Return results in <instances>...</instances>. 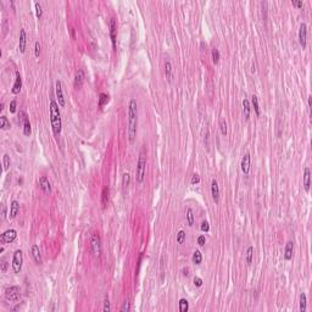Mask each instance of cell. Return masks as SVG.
<instances>
[{"mask_svg":"<svg viewBox=\"0 0 312 312\" xmlns=\"http://www.w3.org/2000/svg\"><path fill=\"white\" fill-rule=\"evenodd\" d=\"M206 243V239H205V235H200L199 238H198V244L200 245V246H204Z\"/></svg>","mask_w":312,"mask_h":312,"instance_id":"cell-49","label":"cell"},{"mask_svg":"<svg viewBox=\"0 0 312 312\" xmlns=\"http://www.w3.org/2000/svg\"><path fill=\"white\" fill-rule=\"evenodd\" d=\"M310 185H311V171L309 167H305V170H304V188L306 192H310Z\"/></svg>","mask_w":312,"mask_h":312,"instance_id":"cell-17","label":"cell"},{"mask_svg":"<svg viewBox=\"0 0 312 312\" xmlns=\"http://www.w3.org/2000/svg\"><path fill=\"white\" fill-rule=\"evenodd\" d=\"M107 103H109V95H107V94H105V93H101V94L99 95V103H98L99 107H100V109H103V107H104Z\"/></svg>","mask_w":312,"mask_h":312,"instance_id":"cell-28","label":"cell"},{"mask_svg":"<svg viewBox=\"0 0 312 312\" xmlns=\"http://www.w3.org/2000/svg\"><path fill=\"white\" fill-rule=\"evenodd\" d=\"M40 43L39 41H35L34 44V54H35V57H39V55H40Z\"/></svg>","mask_w":312,"mask_h":312,"instance_id":"cell-43","label":"cell"},{"mask_svg":"<svg viewBox=\"0 0 312 312\" xmlns=\"http://www.w3.org/2000/svg\"><path fill=\"white\" fill-rule=\"evenodd\" d=\"M39 187L41 188V190H43L45 194H50V193H51L50 182H49V179H48L45 176H41V177H40V179H39Z\"/></svg>","mask_w":312,"mask_h":312,"instance_id":"cell-13","label":"cell"},{"mask_svg":"<svg viewBox=\"0 0 312 312\" xmlns=\"http://www.w3.org/2000/svg\"><path fill=\"white\" fill-rule=\"evenodd\" d=\"M7 267H9V262H7V260L5 257H2L1 259V272L5 273L7 271Z\"/></svg>","mask_w":312,"mask_h":312,"instance_id":"cell-39","label":"cell"},{"mask_svg":"<svg viewBox=\"0 0 312 312\" xmlns=\"http://www.w3.org/2000/svg\"><path fill=\"white\" fill-rule=\"evenodd\" d=\"M252 256H254V247L252 246H249L247 250H246V263L250 266L251 262H252Z\"/></svg>","mask_w":312,"mask_h":312,"instance_id":"cell-30","label":"cell"},{"mask_svg":"<svg viewBox=\"0 0 312 312\" xmlns=\"http://www.w3.org/2000/svg\"><path fill=\"white\" fill-rule=\"evenodd\" d=\"M27 39V35H26V31L22 28L20 31V38H18V49H20V53H25L26 51V40Z\"/></svg>","mask_w":312,"mask_h":312,"instance_id":"cell-15","label":"cell"},{"mask_svg":"<svg viewBox=\"0 0 312 312\" xmlns=\"http://www.w3.org/2000/svg\"><path fill=\"white\" fill-rule=\"evenodd\" d=\"M121 311H122V312H128V311H131V302H129L128 300H126V301H124V304H123V306H122Z\"/></svg>","mask_w":312,"mask_h":312,"instance_id":"cell-42","label":"cell"},{"mask_svg":"<svg viewBox=\"0 0 312 312\" xmlns=\"http://www.w3.org/2000/svg\"><path fill=\"white\" fill-rule=\"evenodd\" d=\"M49 109H50V123H51L53 132H54L55 136H59L61 133L62 122H61V113H60V109H59L57 101L51 99Z\"/></svg>","mask_w":312,"mask_h":312,"instance_id":"cell-2","label":"cell"},{"mask_svg":"<svg viewBox=\"0 0 312 312\" xmlns=\"http://www.w3.org/2000/svg\"><path fill=\"white\" fill-rule=\"evenodd\" d=\"M71 33H72V37L74 38V30L73 28H71Z\"/></svg>","mask_w":312,"mask_h":312,"instance_id":"cell-54","label":"cell"},{"mask_svg":"<svg viewBox=\"0 0 312 312\" xmlns=\"http://www.w3.org/2000/svg\"><path fill=\"white\" fill-rule=\"evenodd\" d=\"M219 129H221L222 136L226 137L227 133H228V128H227V122H226L224 118H221V120H219Z\"/></svg>","mask_w":312,"mask_h":312,"instance_id":"cell-29","label":"cell"},{"mask_svg":"<svg viewBox=\"0 0 312 312\" xmlns=\"http://www.w3.org/2000/svg\"><path fill=\"white\" fill-rule=\"evenodd\" d=\"M188 310H189V302L185 299H180L179 300V311L187 312Z\"/></svg>","mask_w":312,"mask_h":312,"instance_id":"cell-31","label":"cell"},{"mask_svg":"<svg viewBox=\"0 0 312 312\" xmlns=\"http://www.w3.org/2000/svg\"><path fill=\"white\" fill-rule=\"evenodd\" d=\"M20 212V204H18V201H16V200H14L12 203H11V205H10V218L11 219H14L16 216H17V213Z\"/></svg>","mask_w":312,"mask_h":312,"instance_id":"cell-21","label":"cell"},{"mask_svg":"<svg viewBox=\"0 0 312 312\" xmlns=\"http://www.w3.org/2000/svg\"><path fill=\"white\" fill-rule=\"evenodd\" d=\"M21 115H22V120H23V133H25V136H31L32 127H31V122L28 120V116L26 112H21Z\"/></svg>","mask_w":312,"mask_h":312,"instance_id":"cell-14","label":"cell"},{"mask_svg":"<svg viewBox=\"0 0 312 312\" xmlns=\"http://www.w3.org/2000/svg\"><path fill=\"white\" fill-rule=\"evenodd\" d=\"M6 215H7V207H6V205H2L1 206V219L2 221L6 218Z\"/></svg>","mask_w":312,"mask_h":312,"instance_id":"cell-45","label":"cell"},{"mask_svg":"<svg viewBox=\"0 0 312 312\" xmlns=\"http://www.w3.org/2000/svg\"><path fill=\"white\" fill-rule=\"evenodd\" d=\"M90 245H92V251L94 254L95 257H100L101 255V239L100 235L98 233H94L90 240Z\"/></svg>","mask_w":312,"mask_h":312,"instance_id":"cell-6","label":"cell"},{"mask_svg":"<svg viewBox=\"0 0 312 312\" xmlns=\"http://www.w3.org/2000/svg\"><path fill=\"white\" fill-rule=\"evenodd\" d=\"M5 298L6 300L11 301V302H17L21 299V291L20 288L17 285H12V286H7L5 289Z\"/></svg>","mask_w":312,"mask_h":312,"instance_id":"cell-4","label":"cell"},{"mask_svg":"<svg viewBox=\"0 0 312 312\" xmlns=\"http://www.w3.org/2000/svg\"><path fill=\"white\" fill-rule=\"evenodd\" d=\"M109 195H110L109 187H104V189L101 192V205H103V208H106L107 204H109Z\"/></svg>","mask_w":312,"mask_h":312,"instance_id":"cell-22","label":"cell"},{"mask_svg":"<svg viewBox=\"0 0 312 312\" xmlns=\"http://www.w3.org/2000/svg\"><path fill=\"white\" fill-rule=\"evenodd\" d=\"M293 251H294V244H293V242H288L285 245V249H284V259L286 261L293 259Z\"/></svg>","mask_w":312,"mask_h":312,"instance_id":"cell-20","label":"cell"},{"mask_svg":"<svg viewBox=\"0 0 312 312\" xmlns=\"http://www.w3.org/2000/svg\"><path fill=\"white\" fill-rule=\"evenodd\" d=\"M242 172L244 173V176H247L249 172H250V168H251V156L250 154H245L242 159Z\"/></svg>","mask_w":312,"mask_h":312,"instance_id":"cell-10","label":"cell"},{"mask_svg":"<svg viewBox=\"0 0 312 312\" xmlns=\"http://www.w3.org/2000/svg\"><path fill=\"white\" fill-rule=\"evenodd\" d=\"M307 106H309V110L311 107V97H309V103H307Z\"/></svg>","mask_w":312,"mask_h":312,"instance_id":"cell-52","label":"cell"},{"mask_svg":"<svg viewBox=\"0 0 312 312\" xmlns=\"http://www.w3.org/2000/svg\"><path fill=\"white\" fill-rule=\"evenodd\" d=\"M255 71H256V69H255V64H254V62H252V69H251V72H252V73H254V72H255Z\"/></svg>","mask_w":312,"mask_h":312,"instance_id":"cell-53","label":"cell"},{"mask_svg":"<svg viewBox=\"0 0 312 312\" xmlns=\"http://www.w3.org/2000/svg\"><path fill=\"white\" fill-rule=\"evenodd\" d=\"M250 111H251V107H250V104H249V100L247 99H244L243 100V113L245 120H249L250 117Z\"/></svg>","mask_w":312,"mask_h":312,"instance_id":"cell-23","label":"cell"},{"mask_svg":"<svg viewBox=\"0 0 312 312\" xmlns=\"http://www.w3.org/2000/svg\"><path fill=\"white\" fill-rule=\"evenodd\" d=\"M252 106H254V111H255L256 116H260L261 110H260V105H259V98L256 95H252Z\"/></svg>","mask_w":312,"mask_h":312,"instance_id":"cell-26","label":"cell"},{"mask_svg":"<svg viewBox=\"0 0 312 312\" xmlns=\"http://www.w3.org/2000/svg\"><path fill=\"white\" fill-rule=\"evenodd\" d=\"M2 166H4V171H7L10 167V156L7 154L2 156Z\"/></svg>","mask_w":312,"mask_h":312,"instance_id":"cell-35","label":"cell"},{"mask_svg":"<svg viewBox=\"0 0 312 312\" xmlns=\"http://www.w3.org/2000/svg\"><path fill=\"white\" fill-rule=\"evenodd\" d=\"M83 82H84V72H83V69H78L74 76V87L77 89H79L83 85Z\"/></svg>","mask_w":312,"mask_h":312,"instance_id":"cell-18","label":"cell"},{"mask_svg":"<svg viewBox=\"0 0 312 312\" xmlns=\"http://www.w3.org/2000/svg\"><path fill=\"white\" fill-rule=\"evenodd\" d=\"M31 252H32V257L34 260V262L37 265H41L43 263V259H41V254H40V250L38 247V245H33L32 249H31Z\"/></svg>","mask_w":312,"mask_h":312,"instance_id":"cell-16","label":"cell"},{"mask_svg":"<svg viewBox=\"0 0 312 312\" xmlns=\"http://www.w3.org/2000/svg\"><path fill=\"white\" fill-rule=\"evenodd\" d=\"M0 127H1V129H10V122H9V120L5 117V116H1L0 117Z\"/></svg>","mask_w":312,"mask_h":312,"instance_id":"cell-32","label":"cell"},{"mask_svg":"<svg viewBox=\"0 0 312 312\" xmlns=\"http://www.w3.org/2000/svg\"><path fill=\"white\" fill-rule=\"evenodd\" d=\"M293 5L296 6V7H302V6H304L302 1H293Z\"/></svg>","mask_w":312,"mask_h":312,"instance_id":"cell-50","label":"cell"},{"mask_svg":"<svg viewBox=\"0 0 312 312\" xmlns=\"http://www.w3.org/2000/svg\"><path fill=\"white\" fill-rule=\"evenodd\" d=\"M138 131V103L136 99H131L128 104V140L134 143Z\"/></svg>","mask_w":312,"mask_h":312,"instance_id":"cell-1","label":"cell"},{"mask_svg":"<svg viewBox=\"0 0 312 312\" xmlns=\"http://www.w3.org/2000/svg\"><path fill=\"white\" fill-rule=\"evenodd\" d=\"M306 305H307L306 294H305V293H301V294H300V311L301 312L306 311Z\"/></svg>","mask_w":312,"mask_h":312,"instance_id":"cell-25","label":"cell"},{"mask_svg":"<svg viewBox=\"0 0 312 312\" xmlns=\"http://www.w3.org/2000/svg\"><path fill=\"white\" fill-rule=\"evenodd\" d=\"M188 271H189V270H188V268H184V270H183V272H184V273H183V274H184V276H187V277H188V276H189V273H188Z\"/></svg>","mask_w":312,"mask_h":312,"instance_id":"cell-51","label":"cell"},{"mask_svg":"<svg viewBox=\"0 0 312 312\" xmlns=\"http://www.w3.org/2000/svg\"><path fill=\"white\" fill-rule=\"evenodd\" d=\"M23 265V252L22 250H16L12 256V270L15 273H20Z\"/></svg>","mask_w":312,"mask_h":312,"instance_id":"cell-5","label":"cell"},{"mask_svg":"<svg viewBox=\"0 0 312 312\" xmlns=\"http://www.w3.org/2000/svg\"><path fill=\"white\" fill-rule=\"evenodd\" d=\"M116 32H117V23L115 18H111L110 21V37H111V41H112V48L113 50H116L117 45H116Z\"/></svg>","mask_w":312,"mask_h":312,"instance_id":"cell-11","label":"cell"},{"mask_svg":"<svg viewBox=\"0 0 312 312\" xmlns=\"http://www.w3.org/2000/svg\"><path fill=\"white\" fill-rule=\"evenodd\" d=\"M16 238H17V232L15 229H7L1 234L0 242H1V244H10L15 242Z\"/></svg>","mask_w":312,"mask_h":312,"instance_id":"cell-7","label":"cell"},{"mask_svg":"<svg viewBox=\"0 0 312 312\" xmlns=\"http://www.w3.org/2000/svg\"><path fill=\"white\" fill-rule=\"evenodd\" d=\"M200 228H201V231H203V232L207 233L208 231H210V224H208V222H203Z\"/></svg>","mask_w":312,"mask_h":312,"instance_id":"cell-44","label":"cell"},{"mask_svg":"<svg viewBox=\"0 0 312 312\" xmlns=\"http://www.w3.org/2000/svg\"><path fill=\"white\" fill-rule=\"evenodd\" d=\"M34 6H35V14H37V17L40 20V18L43 17V9H41V5H40L39 2H35Z\"/></svg>","mask_w":312,"mask_h":312,"instance_id":"cell-37","label":"cell"},{"mask_svg":"<svg viewBox=\"0 0 312 312\" xmlns=\"http://www.w3.org/2000/svg\"><path fill=\"white\" fill-rule=\"evenodd\" d=\"M184 240H185V232L184 231H179L178 234H177V243L183 244Z\"/></svg>","mask_w":312,"mask_h":312,"instance_id":"cell-38","label":"cell"},{"mask_svg":"<svg viewBox=\"0 0 312 312\" xmlns=\"http://www.w3.org/2000/svg\"><path fill=\"white\" fill-rule=\"evenodd\" d=\"M299 43L302 46V49H306L307 46V25L301 23L299 28Z\"/></svg>","mask_w":312,"mask_h":312,"instance_id":"cell-8","label":"cell"},{"mask_svg":"<svg viewBox=\"0 0 312 312\" xmlns=\"http://www.w3.org/2000/svg\"><path fill=\"white\" fill-rule=\"evenodd\" d=\"M212 61H213L215 65H217V64L219 62V51H218V49H216V48L212 50Z\"/></svg>","mask_w":312,"mask_h":312,"instance_id":"cell-36","label":"cell"},{"mask_svg":"<svg viewBox=\"0 0 312 312\" xmlns=\"http://www.w3.org/2000/svg\"><path fill=\"white\" fill-rule=\"evenodd\" d=\"M16 106H17L16 100H12V101L10 103V112H11V113H15V112H16Z\"/></svg>","mask_w":312,"mask_h":312,"instance_id":"cell-46","label":"cell"},{"mask_svg":"<svg viewBox=\"0 0 312 312\" xmlns=\"http://www.w3.org/2000/svg\"><path fill=\"white\" fill-rule=\"evenodd\" d=\"M194 285L198 286V288H200V286L203 285V279L200 277H195L194 278Z\"/></svg>","mask_w":312,"mask_h":312,"instance_id":"cell-48","label":"cell"},{"mask_svg":"<svg viewBox=\"0 0 312 312\" xmlns=\"http://www.w3.org/2000/svg\"><path fill=\"white\" fill-rule=\"evenodd\" d=\"M103 310L104 312H110L111 310V307H110V301H109V296L106 295L104 299V307H103Z\"/></svg>","mask_w":312,"mask_h":312,"instance_id":"cell-40","label":"cell"},{"mask_svg":"<svg viewBox=\"0 0 312 312\" xmlns=\"http://www.w3.org/2000/svg\"><path fill=\"white\" fill-rule=\"evenodd\" d=\"M201 261H203V254L199 250H195L194 254H193V262L195 265H200Z\"/></svg>","mask_w":312,"mask_h":312,"instance_id":"cell-27","label":"cell"},{"mask_svg":"<svg viewBox=\"0 0 312 312\" xmlns=\"http://www.w3.org/2000/svg\"><path fill=\"white\" fill-rule=\"evenodd\" d=\"M21 88H22V78H21L20 72L17 71L16 72V79H15V83L12 85V93L14 94H18L21 92Z\"/></svg>","mask_w":312,"mask_h":312,"instance_id":"cell-19","label":"cell"},{"mask_svg":"<svg viewBox=\"0 0 312 312\" xmlns=\"http://www.w3.org/2000/svg\"><path fill=\"white\" fill-rule=\"evenodd\" d=\"M145 172H146V155H145V151L141 150L140 154H139V160L138 164H137V170H136L137 183L138 184H141L144 182Z\"/></svg>","mask_w":312,"mask_h":312,"instance_id":"cell-3","label":"cell"},{"mask_svg":"<svg viewBox=\"0 0 312 312\" xmlns=\"http://www.w3.org/2000/svg\"><path fill=\"white\" fill-rule=\"evenodd\" d=\"M129 183H131V174L128 172L123 173V178H122V185L124 189H127L129 187Z\"/></svg>","mask_w":312,"mask_h":312,"instance_id":"cell-33","label":"cell"},{"mask_svg":"<svg viewBox=\"0 0 312 312\" xmlns=\"http://www.w3.org/2000/svg\"><path fill=\"white\" fill-rule=\"evenodd\" d=\"M211 195H212V199L216 204H218L219 201V187H218V182L216 179H213L211 182Z\"/></svg>","mask_w":312,"mask_h":312,"instance_id":"cell-12","label":"cell"},{"mask_svg":"<svg viewBox=\"0 0 312 312\" xmlns=\"http://www.w3.org/2000/svg\"><path fill=\"white\" fill-rule=\"evenodd\" d=\"M164 257H161V266H160V268H161V282H164L165 280V270H164Z\"/></svg>","mask_w":312,"mask_h":312,"instance_id":"cell-47","label":"cell"},{"mask_svg":"<svg viewBox=\"0 0 312 312\" xmlns=\"http://www.w3.org/2000/svg\"><path fill=\"white\" fill-rule=\"evenodd\" d=\"M55 90H56V98H57V104L59 106H61V107H64L65 104H66V101H65V97H64V89H62V82L60 81V79H57L56 81V83H55Z\"/></svg>","mask_w":312,"mask_h":312,"instance_id":"cell-9","label":"cell"},{"mask_svg":"<svg viewBox=\"0 0 312 312\" xmlns=\"http://www.w3.org/2000/svg\"><path fill=\"white\" fill-rule=\"evenodd\" d=\"M187 219H188V224L193 226L194 224V213L192 208H187Z\"/></svg>","mask_w":312,"mask_h":312,"instance_id":"cell-34","label":"cell"},{"mask_svg":"<svg viewBox=\"0 0 312 312\" xmlns=\"http://www.w3.org/2000/svg\"><path fill=\"white\" fill-rule=\"evenodd\" d=\"M190 183L193 184V185H195V184H199L200 183V176L196 173L193 174V177H192V179H190Z\"/></svg>","mask_w":312,"mask_h":312,"instance_id":"cell-41","label":"cell"},{"mask_svg":"<svg viewBox=\"0 0 312 312\" xmlns=\"http://www.w3.org/2000/svg\"><path fill=\"white\" fill-rule=\"evenodd\" d=\"M165 74H166V78L168 82L172 81V64L170 61H166L165 62Z\"/></svg>","mask_w":312,"mask_h":312,"instance_id":"cell-24","label":"cell"}]
</instances>
